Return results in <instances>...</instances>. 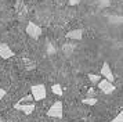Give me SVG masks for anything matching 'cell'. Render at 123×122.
Masks as SVG:
<instances>
[{
	"mask_svg": "<svg viewBox=\"0 0 123 122\" xmlns=\"http://www.w3.org/2000/svg\"><path fill=\"white\" fill-rule=\"evenodd\" d=\"M98 89H100L102 93L111 94V93H113L115 86H113V83L109 82L108 79H102V81H100V82H98Z\"/></svg>",
	"mask_w": 123,
	"mask_h": 122,
	"instance_id": "cell-4",
	"label": "cell"
},
{
	"mask_svg": "<svg viewBox=\"0 0 123 122\" xmlns=\"http://www.w3.org/2000/svg\"><path fill=\"white\" fill-rule=\"evenodd\" d=\"M26 33L32 39H39L40 35H42V28L39 25L33 24V22H29L28 25H26Z\"/></svg>",
	"mask_w": 123,
	"mask_h": 122,
	"instance_id": "cell-3",
	"label": "cell"
},
{
	"mask_svg": "<svg viewBox=\"0 0 123 122\" xmlns=\"http://www.w3.org/2000/svg\"><path fill=\"white\" fill-rule=\"evenodd\" d=\"M95 103H97V99H95V97H86V99H83V104L94 105Z\"/></svg>",
	"mask_w": 123,
	"mask_h": 122,
	"instance_id": "cell-13",
	"label": "cell"
},
{
	"mask_svg": "<svg viewBox=\"0 0 123 122\" xmlns=\"http://www.w3.org/2000/svg\"><path fill=\"white\" fill-rule=\"evenodd\" d=\"M0 57L4 58V60L14 57V51L10 49V46L7 43H0Z\"/></svg>",
	"mask_w": 123,
	"mask_h": 122,
	"instance_id": "cell-6",
	"label": "cell"
},
{
	"mask_svg": "<svg viewBox=\"0 0 123 122\" xmlns=\"http://www.w3.org/2000/svg\"><path fill=\"white\" fill-rule=\"evenodd\" d=\"M89 79L91 81V83H98L101 81V78H100V75H95V74H89Z\"/></svg>",
	"mask_w": 123,
	"mask_h": 122,
	"instance_id": "cell-14",
	"label": "cell"
},
{
	"mask_svg": "<svg viewBox=\"0 0 123 122\" xmlns=\"http://www.w3.org/2000/svg\"><path fill=\"white\" fill-rule=\"evenodd\" d=\"M68 1H69V4L71 6H76V4H79L80 0H68Z\"/></svg>",
	"mask_w": 123,
	"mask_h": 122,
	"instance_id": "cell-18",
	"label": "cell"
},
{
	"mask_svg": "<svg viewBox=\"0 0 123 122\" xmlns=\"http://www.w3.org/2000/svg\"><path fill=\"white\" fill-rule=\"evenodd\" d=\"M101 75L105 78V79H108L109 82H113V79H115L113 74H112V69L109 68V64H108V62H104V64H102V68H101Z\"/></svg>",
	"mask_w": 123,
	"mask_h": 122,
	"instance_id": "cell-7",
	"label": "cell"
},
{
	"mask_svg": "<svg viewBox=\"0 0 123 122\" xmlns=\"http://www.w3.org/2000/svg\"><path fill=\"white\" fill-rule=\"evenodd\" d=\"M14 108L18 111H22L24 114H26V115H29V114H32L35 111V104L33 103H29V104H21V103H15L14 104Z\"/></svg>",
	"mask_w": 123,
	"mask_h": 122,
	"instance_id": "cell-5",
	"label": "cell"
},
{
	"mask_svg": "<svg viewBox=\"0 0 123 122\" xmlns=\"http://www.w3.org/2000/svg\"><path fill=\"white\" fill-rule=\"evenodd\" d=\"M97 4H98L100 8H106L111 4V0H97Z\"/></svg>",
	"mask_w": 123,
	"mask_h": 122,
	"instance_id": "cell-12",
	"label": "cell"
},
{
	"mask_svg": "<svg viewBox=\"0 0 123 122\" xmlns=\"http://www.w3.org/2000/svg\"><path fill=\"white\" fill-rule=\"evenodd\" d=\"M111 122H123V111H122V112H119V114H117V115L115 116Z\"/></svg>",
	"mask_w": 123,
	"mask_h": 122,
	"instance_id": "cell-16",
	"label": "cell"
},
{
	"mask_svg": "<svg viewBox=\"0 0 123 122\" xmlns=\"http://www.w3.org/2000/svg\"><path fill=\"white\" fill-rule=\"evenodd\" d=\"M51 90H53V93L57 94V96H62V88H61V85H58V83L53 85V86H51Z\"/></svg>",
	"mask_w": 123,
	"mask_h": 122,
	"instance_id": "cell-11",
	"label": "cell"
},
{
	"mask_svg": "<svg viewBox=\"0 0 123 122\" xmlns=\"http://www.w3.org/2000/svg\"><path fill=\"white\" fill-rule=\"evenodd\" d=\"M108 22L109 24H113V25H117V24H123V17L120 15H111L108 17Z\"/></svg>",
	"mask_w": 123,
	"mask_h": 122,
	"instance_id": "cell-10",
	"label": "cell"
},
{
	"mask_svg": "<svg viewBox=\"0 0 123 122\" xmlns=\"http://www.w3.org/2000/svg\"><path fill=\"white\" fill-rule=\"evenodd\" d=\"M4 96H6V90H4V89H1V88H0V101H1V99H3Z\"/></svg>",
	"mask_w": 123,
	"mask_h": 122,
	"instance_id": "cell-17",
	"label": "cell"
},
{
	"mask_svg": "<svg viewBox=\"0 0 123 122\" xmlns=\"http://www.w3.org/2000/svg\"><path fill=\"white\" fill-rule=\"evenodd\" d=\"M0 122H3V119H0Z\"/></svg>",
	"mask_w": 123,
	"mask_h": 122,
	"instance_id": "cell-19",
	"label": "cell"
},
{
	"mask_svg": "<svg viewBox=\"0 0 123 122\" xmlns=\"http://www.w3.org/2000/svg\"><path fill=\"white\" fill-rule=\"evenodd\" d=\"M65 36L68 39H73V40H82V38H83V31L82 29H73V31H69Z\"/></svg>",
	"mask_w": 123,
	"mask_h": 122,
	"instance_id": "cell-8",
	"label": "cell"
},
{
	"mask_svg": "<svg viewBox=\"0 0 123 122\" xmlns=\"http://www.w3.org/2000/svg\"><path fill=\"white\" fill-rule=\"evenodd\" d=\"M0 119H1V118H0Z\"/></svg>",
	"mask_w": 123,
	"mask_h": 122,
	"instance_id": "cell-20",
	"label": "cell"
},
{
	"mask_svg": "<svg viewBox=\"0 0 123 122\" xmlns=\"http://www.w3.org/2000/svg\"><path fill=\"white\" fill-rule=\"evenodd\" d=\"M55 53V47L53 46V44L50 43V42H47V54H54Z\"/></svg>",
	"mask_w": 123,
	"mask_h": 122,
	"instance_id": "cell-15",
	"label": "cell"
},
{
	"mask_svg": "<svg viewBox=\"0 0 123 122\" xmlns=\"http://www.w3.org/2000/svg\"><path fill=\"white\" fill-rule=\"evenodd\" d=\"M47 115L54 118H62V101H55L47 111Z\"/></svg>",
	"mask_w": 123,
	"mask_h": 122,
	"instance_id": "cell-2",
	"label": "cell"
},
{
	"mask_svg": "<svg viewBox=\"0 0 123 122\" xmlns=\"http://www.w3.org/2000/svg\"><path fill=\"white\" fill-rule=\"evenodd\" d=\"M75 49H76V46H75L73 43H65L64 46H62V51L65 53L67 57H69V55L72 54L73 51H75Z\"/></svg>",
	"mask_w": 123,
	"mask_h": 122,
	"instance_id": "cell-9",
	"label": "cell"
},
{
	"mask_svg": "<svg viewBox=\"0 0 123 122\" xmlns=\"http://www.w3.org/2000/svg\"><path fill=\"white\" fill-rule=\"evenodd\" d=\"M31 92H32V96H33L35 101H40V100L46 99V94H47V90H46L44 85H33L31 88Z\"/></svg>",
	"mask_w": 123,
	"mask_h": 122,
	"instance_id": "cell-1",
	"label": "cell"
}]
</instances>
